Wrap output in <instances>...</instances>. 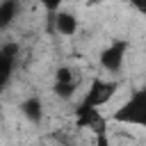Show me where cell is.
Listing matches in <instances>:
<instances>
[{
    "label": "cell",
    "mask_w": 146,
    "mask_h": 146,
    "mask_svg": "<svg viewBox=\"0 0 146 146\" xmlns=\"http://www.w3.org/2000/svg\"><path fill=\"white\" fill-rule=\"evenodd\" d=\"M107 119H110L112 123L141 125V128H146V87L135 89Z\"/></svg>",
    "instance_id": "cell-1"
},
{
    "label": "cell",
    "mask_w": 146,
    "mask_h": 146,
    "mask_svg": "<svg viewBox=\"0 0 146 146\" xmlns=\"http://www.w3.org/2000/svg\"><path fill=\"white\" fill-rule=\"evenodd\" d=\"M73 123H75L78 130H89V132H94V137H100V135H107L110 119L98 107H94V105L82 100L73 110Z\"/></svg>",
    "instance_id": "cell-2"
},
{
    "label": "cell",
    "mask_w": 146,
    "mask_h": 146,
    "mask_svg": "<svg viewBox=\"0 0 146 146\" xmlns=\"http://www.w3.org/2000/svg\"><path fill=\"white\" fill-rule=\"evenodd\" d=\"M128 50H130V43L125 39H114L100 52V68L107 71V73H119L123 68V62H125Z\"/></svg>",
    "instance_id": "cell-3"
},
{
    "label": "cell",
    "mask_w": 146,
    "mask_h": 146,
    "mask_svg": "<svg viewBox=\"0 0 146 146\" xmlns=\"http://www.w3.org/2000/svg\"><path fill=\"white\" fill-rule=\"evenodd\" d=\"M116 89H119V82H116V80H103V78H94L82 100L100 110L103 105H107V103L114 98Z\"/></svg>",
    "instance_id": "cell-4"
},
{
    "label": "cell",
    "mask_w": 146,
    "mask_h": 146,
    "mask_svg": "<svg viewBox=\"0 0 146 146\" xmlns=\"http://www.w3.org/2000/svg\"><path fill=\"white\" fill-rule=\"evenodd\" d=\"M48 18H50V30H55L57 34H62V36H73L75 32H78V16L73 14V11H57V14H48Z\"/></svg>",
    "instance_id": "cell-5"
},
{
    "label": "cell",
    "mask_w": 146,
    "mask_h": 146,
    "mask_svg": "<svg viewBox=\"0 0 146 146\" xmlns=\"http://www.w3.org/2000/svg\"><path fill=\"white\" fill-rule=\"evenodd\" d=\"M16 52L18 48L14 43H7L0 48V91L5 89V84L9 82L11 78V71H14V62H16Z\"/></svg>",
    "instance_id": "cell-6"
},
{
    "label": "cell",
    "mask_w": 146,
    "mask_h": 146,
    "mask_svg": "<svg viewBox=\"0 0 146 146\" xmlns=\"http://www.w3.org/2000/svg\"><path fill=\"white\" fill-rule=\"evenodd\" d=\"M21 114H23L30 123H39V121L43 119V103H41V98H36V96L25 98V100L21 103Z\"/></svg>",
    "instance_id": "cell-7"
},
{
    "label": "cell",
    "mask_w": 146,
    "mask_h": 146,
    "mask_svg": "<svg viewBox=\"0 0 146 146\" xmlns=\"http://www.w3.org/2000/svg\"><path fill=\"white\" fill-rule=\"evenodd\" d=\"M18 9H21V7H18L16 0H5V2H0V32H5V30L14 23Z\"/></svg>",
    "instance_id": "cell-8"
},
{
    "label": "cell",
    "mask_w": 146,
    "mask_h": 146,
    "mask_svg": "<svg viewBox=\"0 0 146 146\" xmlns=\"http://www.w3.org/2000/svg\"><path fill=\"white\" fill-rule=\"evenodd\" d=\"M75 89H78V82H68V84L55 82V84H52L55 96H57V98H62V100H71V98L75 96Z\"/></svg>",
    "instance_id": "cell-9"
},
{
    "label": "cell",
    "mask_w": 146,
    "mask_h": 146,
    "mask_svg": "<svg viewBox=\"0 0 146 146\" xmlns=\"http://www.w3.org/2000/svg\"><path fill=\"white\" fill-rule=\"evenodd\" d=\"M55 82H62V84H68V82H78L75 80V71L71 66H59L55 71Z\"/></svg>",
    "instance_id": "cell-10"
},
{
    "label": "cell",
    "mask_w": 146,
    "mask_h": 146,
    "mask_svg": "<svg viewBox=\"0 0 146 146\" xmlns=\"http://www.w3.org/2000/svg\"><path fill=\"white\" fill-rule=\"evenodd\" d=\"M96 146H110V137H107V135L96 137Z\"/></svg>",
    "instance_id": "cell-11"
},
{
    "label": "cell",
    "mask_w": 146,
    "mask_h": 146,
    "mask_svg": "<svg viewBox=\"0 0 146 146\" xmlns=\"http://www.w3.org/2000/svg\"><path fill=\"white\" fill-rule=\"evenodd\" d=\"M132 7H135L139 14H144V16H146V2H132Z\"/></svg>",
    "instance_id": "cell-12"
}]
</instances>
